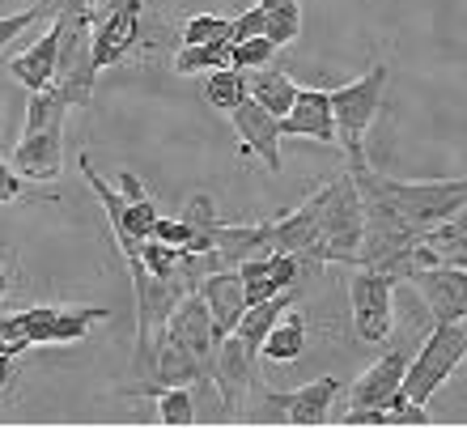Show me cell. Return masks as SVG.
I'll use <instances>...</instances> for the list:
<instances>
[{
    "label": "cell",
    "instance_id": "obj_11",
    "mask_svg": "<svg viewBox=\"0 0 467 429\" xmlns=\"http://www.w3.org/2000/svg\"><path fill=\"white\" fill-rule=\"evenodd\" d=\"M140 38V0H111L102 22H94V64L111 68Z\"/></svg>",
    "mask_w": 467,
    "mask_h": 429
},
{
    "label": "cell",
    "instance_id": "obj_22",
    "mask_svg": "<svg viewBox=\"0 0 467 429\" xmlns=\"http://www.w3.org/2000/svg\"><path fill=\"white\" fill-rule=\"evenodd\" d=\"M302 353H306V319L289 307L281 319L272 323L268 336H264V353L259 357H268V361L285 366V361H297Z\"/></svg>",
    "mask_w": 467,
    "mask_h": 429
},
{
    "label": "cell",
    "instance_id": "obj_1",
    "mask_svg": "<svg viewBox=\"0 0 467 429\" xmlns=\"http://www.w3.org/2000/svg\"><path fill=\"white\" fill-rule=\"evenodd\" d=\"M361 196L382 200L391 213L412 225V230H433L438 221L455 217L467 204V179H417V183H404V179H387L379 171H353Z\"/></svg>",
    "mask_w": 467,
    "mask_h": 429
},
{
    "label": "cell",
    "instance_id": "obj_9",
    "mask_svg": "<svg viewBox=\"0 0 467 429\" xmlns=\"http://www.w3.org/2000/svg\"><path fill=\"white\" fill-rule=\"evenodd\" d=\"M420 294L438 323H467V268L459 264H425L404 277Z\"/></svg>",
    "mask_w": 467,
    "mask_h": 429
},
{
    "label": "cell",
    "instance_id": "obj_32",
    "mask_svg": "<svg viewBox=\"0 0 467 429\" xmlns=\"http://www.w3.org/2000/svg\"><path fill=\"white\" fill-rule=\"evenodd\" d=\"M43 13H47V5H30V9H22V13H9V17H0V51L13 47V43H17V35H22L26 26H35Z\"/></svg>",
    "mask_w": 467,
    "mask_h": 429
},
{
    "label": "cell",
    "instance_id": "obj_7",
    "mask_svg": "<svg viewBox=\"0 0 467 429\" xmlns=\"http://www.w3.org/2000/svg\"><path fill=\"white\" fill-rule=\"evenodd\" d=\"M467 357V323H438L425 336L417 353L408 357L404 370V395L417 404H430L438 387L459 370V361Z\"/></svg>",
    "mask_w": 467,
    "mask_h": 429
},
{
    "label": "cell",
    "instance_id": "obj_28",
    "mask_svg": "<svg viewBox=\"0 0 467 429\" xmlns=\"http://www.w3.org/2000/svg\"><path fill=\"white\" fill-rule=\"evenodd\" d=\"M230 64V43H183L174 56V73H209V68H225Z\"/></svg>",
    "mask_w": 467,
    "mask_h": 429
},
{
    "label": "cell",
    "instance_id": "obj_2",
    "mask_svg": "<svg viewBox=\"0 0 467 429\" xmlns=\"http://www.w3.org/2000/svg\"><path fill=\"white\" fill-rule=\"evenodd\" d=\"M64 110H68V102L56 86L30 94L22 141L13 149V162H17L22 179L51 183L64 171Z\"/></svg>",
    "mask_w": 467,
    "mask_h": 429
},
{
    "label": "cell",
    "instance_id": "obj_13",
    "mask_svg": "<svg viewBox=\"0 0 467 429\" xmlns=\"http://www.w3.org/2000/svg\"><path fill=\"white\" fill-rule=\"evenodd\" d=\"M200 298L209 302L213 331H217V344H222L225 336L238 331V323H243V315H246V285H243V277H238V268L200 277Z\"/></svg>",
    "mask_w": 467,
    "mask_h": 429
},
{
    "label": "cell",
    "instance_id": "obj_29",
    "mask_svg": "<svg viewBox=\"0 0 467 429\" xmlns=\"http://www.w3.org/2000/svg\"><path fill=\"white\" fill-rule=\"evenodd\" d=\"M234 268H238V277H243V285H246V307H251V302H268V298L281 294L268 277V256H246V259H238Z\"/></svg>",
    "mask_w": 467,
    "mask_h": 429
},
{
    "label": "cell",
    "instance_id": "obj_12",
    "mask_svg": "<svg viewBox=\"0 0 467 429\" xmlns=\"http://www.w3.org/2000/svg\"><path fill=\"white\" fill-rule=\"evenodd\" d=\"M230 120H234V128H238V136H243L246 153L264 158V166H268L272 174L281 171L285 166V158H281V120H276L264 102L251 99V94L230 110Z\"/></svg>",
    "mask_w": 467,
    "mask_h": 429
},
{
    "label": "cell",
    "instance_id": "obj_33",
    "mask_svg": "<svg viewBox=\"0 0 467 429\" xmlns=\"http://www.w3.org/2000/svg\"><path fill=\"white\" fill-rule=\"evenodd\" d=\"M158 217L161 213L153 209V200H132V204H128V230H132V238L136 243H145L149 234H153V225H158Z\"/></svg>",
    "mask_w": 467,
    "mask_h": 429
},
{
    "label": "cell",
    "instance_id": "obj_20",
    "mask_svg": "<svg viewBox=\"0 0 467 429\" xmlns=\"http://www.w3.org/2000/svg\"><path fill=\"white\" fill-rule=\"evenodd\" d=\"M213 256H230L234 264L246 256H272V230L268 221H251V225H230L217 221L213 230Z\"/></svg>",
    "mask_w": 467,
    "mask_h": 429
},
{
    "label": "cell",
    "instance_id": "obj_5",
    "mask_svg": "<svg viewBox=\"0 0 467 429\" xmlns=\"http://www.w3.org/2000/svg\"><path fill=\"white\" fill-rule=\"evenodd\" d=\"M128 268H132V294H136V344H132L136 357L132 361H136L140 382H145V379H153V340L166 328L171 310L179 307V298L192 289V272H179L171 281H161L136 256L128 259Z\"/></svg>",
    "mask_w": 467,
    "mask_h": 429
},
{
    "label": "cell",
    "instance_id": "obj_4",
    "mask_svg": "<svg viewBox=\"0 0 467 429\" xmlns=\"http://www.w3.org/2000/svg\"><path fill=\"white\" fill-rule=\"evenodd\" d=\"M60 17H64V35H60V60H56V81L51 86L60 89L68 107H89L102 73L94 64V9L86 0H64Z\"/></svg>",
    "mask_w": 467,
    "mask_h": 429
},
{
    "label": "cell",
    "instance_id": "obj_15",
    "mask_svg": "<svg viewBox=\"0 0 467 429\" xmlns=\"http://www.w3.org/2000/svg\"><path fill=\"white\" fill-rule=\"evenodd\" d=\"M336 392H340V382H336L332 374H323V379L306 382V387H297V392H272L268 408H276L289 425H327Z\"/></svg>",
    "mask_w": 467,
    "mask_h": 429
},
{
    "label": "cell",
    "instance_id": "obj_38",
    "mask_svg": "<svg viewBox=\"0 0 467 429\" xmlns=\"http://www.w3.org/2000/svg\"><path fill=\"white\" fill-rule=\"evenodd\" d=\"M119 192H123V200H128V204H132V200H145V196H149L145 183H140L132 171H119Z\"/></svg>",
    "mask_w": 467,
    "mask_h": 429
},
{
    "label": "cell",
    "instance_id": "obj_23",
    "mask_svg": "<svg viewBox=\"0 0 467 429\" xmlns=\"http://www.w3.org/2000/svg\"><path fill=\"white\" fill-rule=\"evenodd\" d=\"M132 395H158V421H166V425H196V395L187 382H174V387L136 382Z\"/></svg>",
    "mask_w": 467,
    "mask_h": 429
},
{
    "label": "cell",
    "instance_id": "obj_27",
    "mask_svg": "<svg viewBox=\"0 0 467 429\" xmlns=\"http://www.w3.org/2000/svg\"><path fill=\"white\" fill-rule=\"evenodd\" d=\"M259 9H264V22H268L264 35L276 47H285V43H294L302 35V5L297 0H259Z\"/></svg>",
    "mask_w": 467,
    "mask_h": 429
},
{
    "label": "cell",
    "instance_id": "obj_25",
    "mask_svg": "<svg viewBox=\"0 0 467 429\" xmlns=\"http://www.w3.org/2000/svg\"><path fill=\"white\" fill-rule=\"evenodd\" d=\"M246 94H251V77H246L243 68H234V64L209 68V77H204V99H209V107L225 110V115H230Z\"/></svg>",
    "mask_w": 467,
    "mask_h": 429
},
{
    "label": "cell",
    "instance_id": "obj_39",
    "mask_svg": "<svg viewBox=\"0 0 467 429\" xmlns=\"http://www.w3.org/2000/svg\"><path fill=\"white\" fill-rule=\"evenodd\" d=\"M13 357H17V353H0V392L13 382Z\"/></svg>",
    "mask_w": 467,
    "mask_h": 429
},
{
    "label": "cell",
    "instance_id": "obj_30",
    "mask_svg": "<svg viewBox=\"0 0 467 429\" xmlns=\"http://www.w3.org/2000/svg\"><path fill=\"white\" fill-rule=\"evenodd\" d=\"M272 51H276V43H272L268 35L234 38L230 43V64L234 68H243V73H255V68H264V64L272 60Z\"/></svg>",
    "mask_w": 467,
    "mask_h": 429
},
{
    "label": "cell",
    "instance_id": "obj_41",
    "mask_svg": "<svg viewBox=\"0 0 467 429\" xmlns=\"http://www.w3.org/2000/svg\"><path fill=\"white\" fill-rule=\"evenodd\" d=\"M86 5H89V9H94V13H99V5H107V0H86Z\"/></svg>",
    "mask_w": 467,
    "mask_h": 429
},
{
    "label": "cell",
    "instance_id": "obj_8",
    "mask_svg": "<svg viewBox=\"0 0 467 429\" xmlns=\"http://www.w3.org/2000/svg\"><path fill=\"white\" fill-rule=\"evenodd\" d=\"M395 285L400 277L379 268L357 264V272L348 277V302H353V331L366 344H382L395 328Z\"/></svg>",
    "mask_w": 467,
    "mask_h": 429
},
{
    "label": "cell",
    "instance_id": "obj_10",
    "mask_svg": "<svg viewBox=\"0 0 467 429\" xmlns=\"http://www.w3.org/2000/svg\"><path fill=\"white\" fill-rule=\"evenodd\" d=\"M166 336H171L183 353H192L204 366L209 374V387H213V357H217V331H213V315H209V302L200 298V289H187L179 298V307L171 310V319H166Z\"/></svg>",
    "mask_w": 467,
    "mask_h": 429
},
{
    "label": "cell",
    "instance_id": "obj_17",
    "mask_svg": "<svg viewBox=\"0 0 467 429\" xmlns=\"http://www.w3.org/2000/svg\"><path fill=\"white\" fill-rule=\"evenodd\" d=\"M60 35H64V17L56 13L51 17V26L43 30V35L30 43V47L22 51V56H13L9 60V73L22 81L30 94L35 89H47L51 81H56V60H60Z\"/></svg>",
    "mask_w": 467,
    "mask_h": 429
},
{
    "label": "cell",
    "instance_id": "obj_21",
    "mask_svg": "<svg viewBox=\"0 0 467 429\" xmlns=\"http://www.w3.org/2000/svg\"><path fill=\"white\" fill-rule=\"evenodd\" d=\"M294 307V289H281L276 298H268V302H251L243 315V323H238V340L251 349V353H264V336L272 331V323L281 319L285 310Z\"/></svg>",
    "mask_w": 467,
    "mask_h": 429
},
{
    "label": "cell",
    "instance_id": "obj_18",
    "mask_svg": "<svg viewBox=\"0 0 467 429\" xmlns=\"http://www.w3.org/2000/svg\"><path fill=\"white\" fill-rule=\"evenodd\" d=\"M251 370H255V353L238 340V331L225 336V340L217 344V357H213V387H217V395H222V404L230 408V413H238V404H243Z\"/></svg>",
    "mask_w": 467,
    "mask_h": 429
},
{
    "label": "cell",
    "instance_id": "obj_6",
    "mask_svg": "<svg viewBox=\"0 0 467 429\" xmlns=\"http://www.w3.org/2000/svg\"><path fill=\"white\" fill-rule=\"evenodd\" d=\"M387 94V64H374L366 77L345 81L332 89V115H336V145L345 149L348 171H366V132Z\"/></svg>",
    "mask_w": 467,
    "mask_h": 429
},
{
    "label": "cell",
    "instance_id": "obj_36",
    "mask_svg": "<svg viewBox=\"0 0 467 429\" xmlns=\"http://www.w3.org/2000/svg\"><path fill=\"white\" fill-rule=\"evenodd\" d=\"M264 30H268V22H264L259 5H251V9H243L234 17V38H251V35H264Z\"/></svg>",
    "mask_w": 467,
    "mask_h": 429
},
{
    "label": "cell",
    "instance_id": "obj_14",
    "mask_svg": "<svg viewBox=\"0 0 467 429\" xmlns=\"http://www.w3.org/2000/svg\"><path fill=\"white\" fill-rule=\"evenodd\" d=\"M404 370H408L404 349H387V353L348 387V404L353 408H391L395 395L404 392Z\"/></svg>",
    "mask_w": 467,
    "mask_h": 429
},
{
    "label": "cell",
    "instance_id": "obj_31",
    "mask_svg": "<svg viewBox=\"0 0 467 429\" xmlns=\"http://www.w3.org/2000/svg\"><path fill=\"white\" fill-rule=\"evenodd\" d=\"M183 43H234V22L217 13H196L183 26Z\"/></svg>",
    "mask_w": 467,
    "mask_h": 429
},
{
    "label": "cell",
    "instance_id": "obj_3",
    "mask_svg": "<svg viewBox=\"0 0 467 429\" xmlns=\"http://www.w3.org/2000/svg\"><path fill=\"white\" fill-rule=\"evenodd\" d=\"M361 238H366V200L353 171H340L327 183L319 221V243L310 251V264H361Z\"/></svg>",
    "mask_w": 467,
    "mask_h": 429
},
{
    "label": "cell",
    "instance_id": "obj_19",
    "mask_svg": "<svg viewBox=\"0 0 467 429\" xmlns=\"http://www.w3.org/2000/svg\"><path fill=\"white\" fill-rule=\"evenodd\" d=\"M81 174H86L89 192L99 196L102 213H107V221H111L115 243H119L123 259H132L136 251H140V243H136V238H132V230H128V200H123V192H119V187H111V183H107V179H102V174L94 171V162H89V158H81Z\"/></svg>",
    "mask_w": 467,
    "mask_h": 429
},
{
    "label": "cell",
    "instance_id": "obj_40",
    "mask_svg": "<svg viewBox=\"0 0 467 429\" xmlns=\"http://www.w3.org/2000/svg\"><path fill=\"white\" fill-rule=\"evenodd\" d=\"M9 294V264H5V259H0V298Z\"/></svg>",
    "mask_w": 467,
    "mask_h": 429
},
{
    "label": "cell",
    "instance_id": "obj_37",
    "mask_svg": "<svg viewBox=\"0 0 467 429\" xmlns=\"http://www.w3.org/2000/svg\"><path fill=\"white\" fill-rule=\"evenodd\" d=\"M22 171H13L9 162L0 158V204H9V200H17L22 196Z\"/></svg>",
    "mask_w": 467,
    "mask_h": 429
},
{
    "label": "cell",
    "instance_id": "obj_34",
    "mask_svg": "<svg viewBox=\"0 0 467 429\" xmlns=\"http://www.w3.org/2000/svg\"><path fill=\"white\" fill-rule=\"evenodd\" d=\"M149 238H158V243H166V246H183L187 251V243L196 238V230H192L183 217H158V225H153Z\"/></svg>",
    "mask_w": 467,
    "mask_h": 429
},
{
    "label": "cell",
    "instance_id": "obj_16",
    "mask_svg": "<svg viewBox=\"0 0 467 429\" xmlns=\"http://www.w3.org/2000/svg\"><path fill=\"white\" fill-rule=\"evenodd\" d=\"M281 136H306L319 145H336L332 89H297L289 115H281Z\"/></svg>",
    "mask_w": 467,
    "mask_h": 429
},
{
    "label": "cell",
    "instance_id": "obj_24",
    "mask_svg": "<svg viewBox=\"0 0 467 429\" xmlns=\"http://www.w3.org/2000/svg\"><path fill=\"white\" fill-rule=\"evenodd\" d=\"M251 99L264 102V107L281 120V115H289V107H294L297 99V81L289 73H281V68H255V77H251Z\"/></svg>",
    "mask_w": 467,
    "mask_h": 429
},
{
    "label": "cell",
    "instance_id": "obj_35",
    "mask_svg": "<svg viewBox=\"0 0 467 429\" xmlns=\"http://www.w3.org/2000/svg\"><path fill=\"white\" fill-rule=\"evenodd\" d=\"M340 425H395L391 408H348Z\"/></svg>",
    "mask_w": 467,
    "mask_h": 429
},
{
    "label": "cell",
    "instance_id": "obj_26",
    "mask_svg": "<svg viewBox=\"0 0 467 429\" xmlns=\"http://www.w3.org/2000/svg\"><path fill=\"white\" fill-rule=\"evenodd\" d=\"M183 221L196 230V238L187 243V256H213V230H217V204H213V196H192L183 209Z\"/></svg>",
    "mask_w": 467,
    "mask_h": 429
}]
</instances>
